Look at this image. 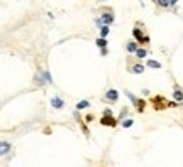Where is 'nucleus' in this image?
Segmentation results:
<instances>
[{
  "label": "nucleus",
  "instance_id": "15",
  "mask_svg": "<svg viewBox=\"0 0 183 167\" xmlns=\"http://www.w3.org/2000/svg\"><path fill=\"white\" fill-rule=\"evenodd\" d=\"M146 54H148V51H146V49H137V51H136V56H137V57H144Z\"/></svg>",
  "mask_w": 183,
  "mask_h": 167
},
{
  "label": "nucleus",
  "instance_id": "18",
  "mask_svg": "<svg viewBox=\"0 0 183 167\" xmlns=\"http://www.w3.org/2000/svg\"><path fill=\"white\" fill-rule=\"evenodd\" d=\"M97 46H100V47H103V49H105L107 41H105V39H97Z\"/></svg>",
  "mask_w": 183,
  "mask_h": 167
},
{
  "label": "nucleus",
  "instance_id": "5",
  "mask_svg": "<svg viewBox=\"0 0 183 167\" xmlns=\"http://www.w3.org/2000/svg\"><path fill=\"white\" fill-rule=\"evenodd\" d=\"M102 22H103V26H109V24H112V22H114V15H112V14H103L102 15Z\"/></svg>",
  "mask_w": 183,
  "mask_h": 167
},
{
  "label": "nucleus",
  "instance_id": "13",
  "mask_svg": "<svg viewBox=\"0 0 183 167\" xmlns=\"http://www.w3.org/2000/svg\"><path fill=\"white\" fill-rule=\"evenodd\" d=\"M132 125H134V120H132V118H127L126 122H122V127H124V128H129V127H132Z\"/></svg>",
  "mask_w": 183,
  "mask_h": 167
},
{
  "label": "nucleus",
  "instance_id": "4",
  "mask_svg": "<svg viewBox=\"0 0 183 167\" xmlns=\"http://www.w3.org/2000/svg\"><path fill=\"white\" fill-rule=\"evenodd\" d=\"M38 79H39L38 83H41V85H44V83H53L51 74L47 73V71H44V73H43V76H41V78H38Z\"/></svg>",
  "mask_w": 183,
  "mask_h": 167
},
{
  "label": "nucleus",
  "instance_id": "14",
  "mask_svg": "<svg viewBox=\"0 0 183 167\" xmlns=\"http://www.w3.org/2000/svg\"><path fill=\"white\" fill-rule=\"evenodd\" d=\"M127 51H129V52H134V51H137L136 42H127Z\"/></svg>",
  "mask_w": 183,
  "mask_h": 167
},
{
  "label": "nucleus",
  "instance_id": "12",
  "mask_svg": "<svg viewBox=\"0 0 183 167\" xmlns=\"http://www.w3.org/2000/svg\"><path fill=\"white\" fill-rule=\"evenodd\" d=\"M148 66H149V68H153V69H159V68H161V64H159L158 61H148Z\"/></svg>",
  "mask_w": 183,
  "mask_h": 167
},
{
  "label": "nucleus",
  "instance_id": "11",
  "mask_svg": "<svg viewBox=\"0 0 183 167\" xmlns=\"http://www.w3.org/2000/svg\"><path fill=\"white\" fill-rule=\"evenodd\" d=\"M87 107H90V103L87 101V100H83V101H80V103L77 105V110H85Z\"/></svg>",
  "mask_w": 183,
  "mask_h": 167
},
{
  "label": "nucleus",
  "instance_id": "8",
  "mask_svg": "<svg viewBox=\"0 0 183 167\" xmlns=\"http://www.w3.org/2000/svg\"><path fill=\"white\" fill-rule=\"evenodd\" d=\"M102 125H110V127H114L115 122H114V118H112L110 115H107L105 118H102Z\"/></svg>",
  "mask_w": 183,
  "mask_h": 167
},
{
  "label": "nucleus",
  "instance_id": "10",
  "mask_svg": "<svg viewBox=\"0 0 183 167\" xmlns=\"http://www.w3.org/2000/svg\"><path fill=\"white\" fill-rule=\"evenodd\" d=\"M158 4L161 5V7H171V5H175L176 2H175V0H171V2H168V0H159Z\"/></svg>",
  "mask_w": 183,
  "mask_h": 167
},
{
  "label": "nucleus",
  "instance_id": "3",
  "mask_svg": "<svg viewBox=\"0 0 183 167\" xmlns=\"http://www.w3.org/2000/svg\"><path fill=\"white\" fill-rule=\"evenodd\" d=\"M105 98L110 100V101H117V98H119V93H117L115 90H109L105 93Z\"/></svg>",
  "mask_w": 183,
  "mask_h": 167
},
{
  "label": "nucleus",
  "instance_id": "2",
  "mask_svg": "<svg viewBox=\"0 0 183 167\" xmlns=\"http://www.w3.org/2000/svg\"><path fill=\"white\" fill-rule=\"evenodd\" d=\"M10 152V144L9 142H0V155H7Z\"/></svg>",
  "mask_w": 183,
  "mask_h": 167
},
{
  "label": "nucleus",
  "instance_id": "17",
  "mask_svg": "<svg viewBox=\"0 0 183 167\" xmlns=\"http://www.w3.org/2000/svg\"><path fill=\"white\" fill-rule=\"evenodd\" d=\"M107 34H109V27L103 26L102 29H100V36H102V39H103V37H107Z\"/></svg>",
  "mask_w": 183,
  "mask_h": 167
},
{
  "label": "nucleus",
  "instance_id": "1",
  "mask_svg": "<svg viewBox=\"0 0 183 167\" xmlns=\"http://www.w3.org/2000/svg\"><path fill=\"white\" fill-rule=\"evenodd\" d=\"M51 107H54V108L60 110V108L64 107V101L61 98H58V96H53V98H51Z\"/></svg>",
  "mask_w": 183,
  "mask_h": 167
},
{
  "label": "nucleus",
  "instance_id": "16",
  "mask_svg": "<svg viewBox=\"0 0 183 167\" xmlns=\"http://www.w3.org/2000/svg\"><path fill=\"white\" fill-rule=\"evenodd\" d=\"M126 94H127V98L131 100V101L134 103V105H137V101H139V100H137L136 96H134V94H132V93H129V91H127V93H126Z\"/></svg>",
  "mask_w": 183,
  "mask_h": 167
},
{
  "label": "nucleus",
  "instance_id": "6",
  "mask_svg": "<svg viewBox=\"0 0 183 167\" xmlns=\"http://www.w3.org/2000/svg\"><path fill=\"white\" fill-rule=\"evenodd\" d=\"M134 36L137 37V41H139V42H148V41H149L148 37H144V36L141 34V30H139V29H134Z\"/></svg>",
  "mask_w": 183,
  "mask_h": 167
},
{
  "label": "nucleus",
  "instance_id": "9",
  "mask_svg": "<svg viewBox=\"0 0 183 167\" xmlns=\"http://www.w3.org/2000/svg\"><path fill=\"white\" fill-rule=\"evenodd\" d=\"M131 71H132V73H136V74H141L142 71H144V66H142V64H134Z\"/></svg>",
  "mask_w": 183,
  "mask_h": 167
},
{
  "label": "nucleus",
  "instance_id": "7",
  "mask_svg": "<svg viewBox=\"0 0 183 167\" xmlns=\"http://www.w3.org/2000/svg\"><path fill=\"white\" fill-rule=\"evenodd\" d=\"M173 98L176 100V101H183V91L180 90V88H176V90H175V93H173Z\"/></svg>",
  "mask_w": 183,
  "mask_h": 167
},
{
  "label": "nucleus",
  "instance_id": "19",
  "mask_svg": "<svg viewBox=\"0 0 183 167\" xmlns=\"http://www.w3.org/2000/svg\"><path fill=\"white\" fill-rule=\"evenodd\" d=\"M181 108H183V105H181Z\"/></svg>",
  "mask_w": 183,
  "mask_h": 167
}]
</instances>
